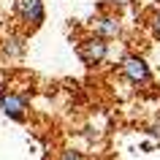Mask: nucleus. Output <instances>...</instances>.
Here are the masks:
<instances>
[{"label": "nucleus", "instance_id": "1", "mask_svg": "<svg viewBox=\"0 0 160 160\" xmlns=\"http://www.w3.org/2000/svg\"><path fill=\"white\" fill-rule=\"evenodd\" d=\"M27 111H30V95L14 87H3L0 90V114L14 119V122H25Z\"/></svg>", "mask_w": 160, "mask_h": 160}, {"label": "nucleus", "instance_id": "2", "mask_svg": "<svg viewBox=\"0 0 160 160\" xmlns=\"http://www.w3.org/2000/svg\"><path fill=\"white\" fill-rule=\"evenodd\" d=\"M76 57L82 60V65H87V68L103 65L106 57H109V41H103V38L90 33L87 38H82L76 43Z\"/></svg>", "mask_w": 160, "mask_h": 160}, {"label": "nucleus", "instance_id": "3", "mask_svg": "<svg viewBox=\"0 0 160 160\" xmlns=\"http://www.w3.org/2000/svg\"><path fill=\"white\" fill-rule=\"evenodd\" d=\"M119 76L125 82H130V84L141 87V84H149L152 82V68L141 54H125L119 60Z\"/></svg>", "mask_w": 160, "mask_h": 160}, {"label": "nucleus", "instance_id": "4", "mask_svg": "<svg viewBox=\"0 0 160 160\" xmlns=\"http://www.w3.org/2000/svg\"><path fill=\"white\" fill-rule=\"evenodd\" d=\"M14 17L19 19V25L25 30H38L46 19V8L43 0H14Z\"/></svg>", "mask_w": 160, "mask_h": 160}, {"label": "nucleus", "instance_id": "5", "mask_svg": "<svg viewBox=\"0 0 160 160\" xmlns=\"http://www.w3.org/2000/svg\"><path fill=\"white\" fill-rule=\"evenodd\" d=\"M92 27V35L103 38V41H114L122 35V19H119L117 11H103V14H95V19L90 22Z\"/></svg>", "mask_w": 160, "mask_h": 160}, {"label": "nucleus", "instance_id": "6", "mask_svg": "<svg viewBox=\"0 0 160 160\" xmlns=\"http://www.w3.org/2000/svg\"><path fill=\"white\" fill-rule=\"evenodd\" d=\"M0 52H3V57H8V60H22V57H25V52H27V35L8 33Z\"/></svg>", "mask_w": 160, "mask_h": 160}, {"label": "nucleus", "instance_id": "7", "mask_svg": "<svg viewBox=\"0 0 160 160\" xmlns=\"http://www.w3.org/2000/svg\"><path fill=\"white\" fill-rule=\"evenodd\" d=\"M57 160H87V155L82 149H73V147H68V149L60 152V158Z\"/></svg>", "mask_w": 160, "mask_h": 160}, {"label": "nucleus", "instance_id": "8", "mask_svg": "<svg viewBox=\"0 0 160 160\" xmlns=\"http://www.w3.org/2000/svg\"><path fill=\"white\" fill-rule=\"evenodd\" d=\"M103 6L106 8H111V11H122V8H128V6H133V0H103Z\"/></svg>", "mask_w": 160, "mask_h": 160}, {"label": "nucleus", "instance_id": "9", "mask_svg": "<svg viewBox=\"0 0 160 160\" xmlns=\"http://www.w3.org/2000/svg\"><path fill=\"white\" fill-rule=\"evenodd\" d=\"M149 30H152V38H155V41H160V8L152 14V19H149Z\"/></svg>", "mask_w": 160, "mask_h": 160}, {"label": "nucleus", "instance_id": "10", "mask_svg": "<svg viewBox=\"0 0 160 160\" xmlns=\"http://www.w3.org/2000/svg\"><path fill=\"white\" fill-rule=\"evenodd\" d=\"M144 133H147V136H152V138H158V141H160V117H155V119H152L149 125L144 128Z\"/></svg>", "mask_w": 160, "mask_h": 160}, {"label": "nucleus", "instance_id": "11", "mask_svg": "<svg viewBox=\"0 0 160 160\" xmlns=\"http://www.w3.org/2000/svg\"><path fill=\"white\" fill-rule=\"evenodd\" d=\"M155 147H160V144H152V141H144L141 147H138V149H141V152H152V149H155Z\"/></svg>", "mask_w": 160, "mask_h": 160}]
</instances>
